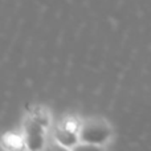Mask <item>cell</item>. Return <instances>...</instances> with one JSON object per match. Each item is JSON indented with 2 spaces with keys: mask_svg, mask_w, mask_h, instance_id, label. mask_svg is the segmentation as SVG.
Wrapping results in <instances>:
<instances>
[{
  "mask_svg": "<svg viewBox=\"0 0 151 151\" xmlns=\"http://www.w3.org/2000/svg\"><path fill=\"white\" fill-rule=\"evenodd\" d=\"M111 135L109 125L102 119H90L80 129V139L85 143L102 145Z\"/></svg>",
  "mask_w": 151,
  "mask_h": 151,
  "instance_id": "cell-1",
  "label": "cell"
},
{
  "mask_svg": "<svg viewBox=\"0 0 151 151\" xmlns=\"http://www.w3.org/2000/svg\"><path fill=\"white\" fill-rule=\"evenodd\" d=\"M25 131V142L27 149L29 150H40L44 146V126L40 125L33 118H28L24 123Z\"/></svg>",
  "mask_w": 151,
  "mask_h": 151,
  "instance_id": "cell-2",
  "label": "cell"
},
{
  "mask_svg": "<svg viewBox=\"0 0 151 151\" xmlns=\"http://www.w3.org/2000/svg\"><path fill=\"white\" fill-rule=\"evenodd\" d=\"M55 137L58 143L65 147H74L78 142V138H80V135L77 137L76 133H73V131H70V130H66L65 127L56 129Z\"/></svg>",
  "mask_w": 151,
  "mask_h": 151,
  "instance_id": "cell-3",
  "label": "cell"
},
{
  "mask_svg": "<svg viewBox=\"0 0 151 151\" xmlns=\"http://www.w3.org/2000/svg\"><path fill=\"white\" fill-rule=\"evenodd\" d=\"M3 146L7 150H24L27 147L25 138L16 133H7L3 137Z\"/></svg>",
  "mask_w": 151,
  "mask_h": 151,
  "instance_id": "cell-4",
  "label": "cell"
},
{
  "mask_svg": "<svg viewBox=\"0 0 151 151\" xmlns=\"http://www.w3.org/2000/svg\"><path fill=\"white\" fill-rule=\"evenodd\" d=\"M31 117L33 118L36 122H39L40 125H42L44 127H47L49 125V115H48L47 110L44 107H40L36 106L31 110Z\"/></svg>",
  "mask_w": 151,
  "mask_h": 151,
  "instance_id": "cell-5",
  "label": "cell"
},
{
  "mask_svg": "<svg viewBox=\"0 0 151 151\" xmlns=\"http://www.w3.org/2000/svg\"><path fill=\"white\" fill-rule=\"evenodd\" d=\"M63 127H65L66 130L73 131V133H77V131L81 129V125H80V122H78L77 118L69 117L63 122Z\"/></svg>",
  "mask_w": 151,
  "mask_h": 151,
  "instance_id": "cell-6",
  "label": "cell"
}]
</instances>
